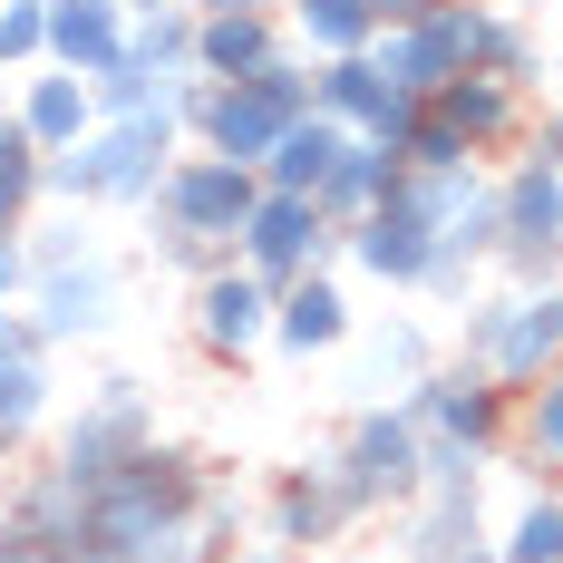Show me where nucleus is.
<instances>
[{
    "instance_id": "7",
    "label": "nucleus",
    "mask_w": 563,
    "mask_h": 563,
    "mask_svg": "<svg viewBox=\"0 0 563 563\" xmlns=\"http://www.w3.org/2000/svg\"><path fill=\"white\" fill-rule=\"evenodd\" d=\"M369 58H379V78H389L398 98H438L456 68H466V0H438L428 20L379 30V40H369Z\"/></svg>"
},
{
    "instance_id": "17",
    "label": "nucleus",
    "mask_w": 563,
    "mask_h": 563,
    "mask_svg": "<svg viewBox=\"0 0 563 563\" xmlns=\"http://www.w3.org/2000/svg\"><path fill=\"white\" fill-rule=\"evenodd\" d=\"M117 49H126V10L117 0H49V58L58 68L98 78Z\"/></svg>"
},
{
    "instance_id": "21",
    "label": "nucleus",
    "mask_w": 563,
    "mask_h": 563,
    "mask_svg": "<svg viewBox=\"0 0 563 563\" xmlns=\"http://www.w3.org/2000/svg\"><path fill=\"white\" fill-rule=\"evenodd\" d=\"M340 515H350V506H340V486H331V476H291V486L273 496V534L291 544V554H301V544H321V534H331Z\"/></svg>"
},
{
    "instance_id": "16",
    "label": "nucleus",
    "mask_w": 563,
    "mask_h": 563,
    "mask_svg": "<svg viewBox=\"0 0 563 563\" xmlns=\"http://www.w3.org/2000/svg\"><path fill=\"white\" fill-rule=\"evenodd\" d=\"M340 146H350V126H340V117H291V126H282V146L273 156H263V185H273V195H321V175L340 166Z\"/></svg>"
},
{
    "instance_id": "18",
    "label": "nucleus",
    "mask_w": 563,
    "mask_h": 563,
    "mask_svg": "<svg viewBox=\"0 0 563 563\" xmlns=\"http://www.w3.org/2000/svg\"><path fill=\"white\" fill-rule=\"evenodd\" d=\"M340 331H350V301H340L321 273H301L291 291H273V340L282 350H331Z\"/></svg>"
},
{
    "instance_id": "10",
    "label": "nucleus",
    "mask_w": 563,
    "mask_h": 563,
    "mask_svg": "<svg viewBox=\"0 0 563 563\" xmlns=\"http://www.w3.org/2000/svg\"><path fill=\"white\" fill-rule=\"evenodd\" d=\"M273 331V282H253L243 263H214V273L195 282V340L205 350H253V340Z\"/></svg>"
},
{
    "instance_id": "12",
    "label": "nucleus",
    "mask_w": 563,
    "mask_h": 563,
    "mask_svg": "<svg viewBox=\"0 0 563 563\" xmlns=\"http://www.w3.org/2000/svg\"><path fill=\"white\" fill-rule=\"evenodd\" d=\"M30 291H40V340H88V331H108V311H117V273L98 253L58 263V273H30Z\"/></svg>"
},
{
    "instance_id": "31",
    "label": "nucleus",
    "mask_w": 563,
    "mask_h": 563,
    "mask_svg": "<svg viewBox=\"0 0 563 563\" xmlns=\"http://www.w3.org/2000/svg\"><path fill=\"white\" fill-rule=\"evenodd\" d=\"M10 136H20V108H10V98H0V146H10Z\"/></svg>"
},
{
    "instance_id": "11",
    "label": "nucleus",
    "mask_w": 563,
    "mask_h": 563,
    "mask_svg": "<svg viewBox=\"0 0 563 563\" xmlns=\"http://www.w3.org/2000/svg\"><path fill=\"white\" fill-rule=\"evenodd\" d=\"M428 108L448 117L476 156H496V146H515V136H525V88H515V78H486V68H456Z\"/></svg>"
},
{
    "instance_id": "13",
    "label": "nucleus",
    "mask_w": 563,
    "mask_h": 563,
    "mask_svg": "<svg viewBox=\"0 0 563 563\" xmlns=\"http://www.w3.org/2000/svg\"><path fill=\"white\" fill-rule=\"evenodd\" d=\"M282 58L273 10H195V78H253Z\"/></svg>"
},
{
    "instance_id": "27",
    "label": "nucleus",
    "mask_w": 563,
    "mask_h": 563,
    "mask_svg": "<svg viewBox=\"0 0 563 563\" xmlns=\"http://www.w3.org/2000/svg\"><path fill=\"white\" fill-rule=\"evenodd\" d=\"M379 369H398V379H428V340H418V331H389V340H379Z\"/></svg>"
},
{
    "instance_id": "25",
    "label": "nucleus",
    "mask_w": 563,
    "mask_h": 563,
    "mask_svg": "<svg viewBox=\"0 0 563 563\" xmlns=\"http://www.w3.org/2000/svg\"><path fill=\"white\" fill-rule=\"evenodd\" d=\"M30 195H40V146H30V136H10V146H0V233H20Z\"/></svg>"
},
{
    "instance_id": "33",
    "label": "nucleus",
    "mask_w": 563,
    "mask_h": 563,
    "mask_svg": "<svg viewBox=\"0 0 563 563\" xmlns=\"http://www.w3.org/2000/svg\"><path fill=\"white\" fill-rule=\"evenodd\" d=\"M117 10H126V20H136V10H166V0H117Z\"/></svg>"
},
{
    "instance_id": "20",
    "label": "nucleus",
    "mask_w": 563,
    "mask_h": 563,
    "mask_svg": "<svg viewBox=\"0 0 563 563\" xmlns=\"http://www.w3.org/2000/svg\"><path fill=\"white\" fill-rule=\"evenodd\" d=\"M126 58H136L146 78H185V68H195V10H185V0L136 10V20H126Z\"/></svg>"
},
{
    "instance_id": "2",
    "label": "nucleus",
    "mask_w": 563,
    "mask_h": 563,
    "mask_svg": "<svg viewBox=\"0 0 563 563\" xmlns=\"http://www.w3.org/2000/svg\"><path fill=\"white\" fill-rule=\"evenodd\" d=\"M291 117H311V78H301L291 58H273V68H253V78H205L195 126H205V156H233V166L263 175V156L282 146Z\"/></svg>"
},
{
    "instance_id": "3",
    "label": "nucleus",
    "mask_w": 563,
    "mask_h": 563,
    "mask_svg": "<svg viewBox=\"0 0 563 563\" xmlns=\"http://www.w3.org/2000/svg\"><path fill=\"white\" fill-rule=\"evenodd\" d=\"M418 466H428V438H418V418L408 408H369V418H350V438L340 456L321 466L340 486V506H389V496H418Z\"/></svg>"
},
{
    "instance_id": "19",
    "label": "nucleus",
    "mask_w": 563,
    "mask_h": 563,
    "mask_svg": "<svg viewBox=\"0 0 563 563\" xmlns=\"http://www.w3.org/2000/svg\"><path fill=\"white\" fill-rule=\"evenodd\" d=\"M466 68H486V78H534V30L515 20V10H496V0H466Z\"/></svg>"
},
{
    "instance_id": "15",
    "label": "nucleus",
    "mask_w": 563,
    "mask_h": 563,
    "mask_svg": "<svg viewBox=\"0 0 563 563\" xmlns=\"http://www.w3.org/2000/svg\"><path fill=\"white\" fill-rule=\"evenodd\" d=\"M88 126H98V98H88V78H78V68H49V78H30V88H20V136H30L40 156L78 146Z\"/></svg>"
},
{
    "instance_id": "6",
    "label": "nucleus",
    "mask_w": 563,
    "mask_h": 563,
    "mask_svg": "<svg viewBox=\"0 0 563 563\" xmlns=\"http://www.w3.org/2000/svg\"><path fill=\"white\" fill-rule=\"evenodd\" d=\"M408 418H418V438H438V448L486 456L506 438V389H496L486 369H428V379H408Z\"/></svg>"
},
{
    "instance_id": "30",
    "label": "nucleus",
    "mask_w": 563,
    "mask_h": 563,
    "mask_svg": "<svg viewBox=\"0 0 563 563\" xmlns=\"http://www.w3.org/2000/svg\"><path fill=\"white\" fill-rule=\"evenodd\" d=\"M195 10H273V0H195Z\"/></svg>"
},
{
    "instance_id": "1",
    "label": "nucleus",
    "mask_w": 563,
    "mask_h": 563,
    "mask_svg": "<svg viewBox=\"0 0 563 563\" xmlns=\"http://www.w3.org/2000/svg\"><path fill=\"white\" fill-rule=\"evenodd\" d=\"M466 369H486L496 389H534L563 369V282L496 291L466 311Z\"/></svg>"
},
{
    "instance_id": "14",
    "label": "nucleus",
    "mask_w": 563,
    "mask_h": 563,
    "mask_svg": "<svg viewBox=\"0 0 563 563\" xmlns=\"http://www.w3.org/2000/svg\"><path fill=\"white\" fill-rule=\"evenodd\" d=\"M398 175H408V156H398V146H379V136H350V146H340V166L321 175V195H311V205H321L331 224H360L369 205H389V195H398Z\"/></svg>"
},
{
    "instance_id": "26",
    "label": "nucleus",
    "mask_w": 563,
    "mask_h": 563,
    "mask_svg": "<svg viewBox=\"0 0 563 563\" xmlns=\"http://www.w3.org/2000/svg\"><path fill=\"white\" fill-rule=\"evenodd\" d=\"M10 58H49V0H0V68Z\"/></svg>"
},
{
    "instance_id": "29",
    "label": "nucleus",
    "mask_w": 563,
    "mask_h": 563,
    "mask_svg": "<svg viewBox=\"0 0 563 563\" xmlns=\"http://www.w3.org/2000/svg\"><path fill=\"white\" fill-rule=\"evenodd\" d=\"M525 146H534V156H544V166H563V108H544V126H534V136H525Z\"/></svg>"
},
{
    "instance_id": "8",
    "label": "nucleus",
    "mask_w": 563,
    "mask_h": 563,
    "mask_svg": "<svg viewBox=\"0 0 563 563\" xmlns=\"http://www.w3.org/2000/svg\"><path fill=\"white\" fill-rule=\"evenodd\" d=\"M136 448H146V398H136V379H108V389L78 408V428H68V448H58V476L88 496V486H108Z\"/></svg>"
},
{
    "instance_id": "5",
    "label": "nucleus",
    "mask_w": 563,
    "mask_h": 563,
    "mask_svg": "<svg viewBox=\"0 0 563 563\" xmlns=\"http://www.w3.org/2000/svg\"><path fill=\"white\" fill-rule=\"evenodd\" d=\"M331 243H340V224L311 205V195H273V185H263V205H253L243 233H233V263H243L253 282H273V291H291L301 273L331 263Z\"/></svg>"
},
{
    "instance_id": "4",
    "label": "nucleus",
    "mask_w": 563,
    "mask_h": 563,
    "mask_svg": "<svg viewBox=\"0 0 563 563\" xmlns=\"http://www.w3.org/2000/svg\"><path fill=\"white\" fill-rule=\"evenodd\" d=\"M263 205V175L233 166V156H175L166 185H156V224L166 233H195V243H224L243 233V214Z\"/></svg>"
},
{
    "instance_id": "23",
    "label": "nucleus",
    "mask_w": 563,
    "mask_h": 563,
    "mask_svg": "<svg viewBox=\"0 0 563 563\" xmlns=\"http://www.w3.org/2000/svg\"><path fill=\"white\" fill-rule=\"evenodd\" d=\"M496 563H563V486H544V496H525V506H515Z\"/></svg>"
},
{
    "instance_id": "22",
    "label": "nucleus",
    "mask_w": 563,
    "mask_h": 563,
    "mask_svg": "<svg viewBox=\"0 0 563 563\" xmlns=\"http://www.w3.org/2000/svg\"><path fill=\"white\" fill-rule=\"evenodd\" d=\"M291 10H301V40L321 58H350L379 40V0H291Z\"/></svg>"
},
{
    "instance_id": "24",
    "label": "nucleus",
    "mask_w": 563,
    "mask_h": 563,
    "mask_svg": "<svg viewBox=\"0 0 563 563\" xmlns=\"http://www.w3.org/2000/svg\"><path fill=\"white\" fill-rule=\"evenodd\" d=\"M515 438H525V456H534V466L563 486V369L544 379V389H525V408H515Z\"/></svg>"
},
{
    "instance_id": "9",
    "label": "nucleus",
    "mask_w": 563,
    "mask_h": 563,
    "mask_svg": "<svg viewBox=\"0 0 563 563\" xmlns=\"http://www.w3.org/2000/svg\"><path fill=\"white\" fill-rule=\"evenodd\" d=\"M350 263L379 282H428V263H438V224L418 214V195H408V175H398L389 205H369L360 224H350Z\"/></svg>"
},
{
    "instance_id": "32",
    "label": "nucleus",
    "mask_w": 563,
    "mask_h": 563,
    "mask_svg": "<svg viewBox=\"0 0 563 563\" xmlns=\"http://www.w3.org/2000/svg\"><path fill=\"white\" fill-rule=\"evenodd\" d=\"M243 563H291V544H263V554H243Z\"/></svg>"
},
{
    "instance_id": "28",
    "label": "nucleus",
    "mask_w": 563,
    "mask_h": 563,
    "mask_svg": "<svg viewBox=\"0 0 563 563\" xmlns=\"http://www.w3.org/2000/svg\"><path fill=\"white\" fill-rule=\"evenodd\" d=\"M10 291H30V253H20V243L0 233V301H10Z\"/></svg>"
}]
</instances>
